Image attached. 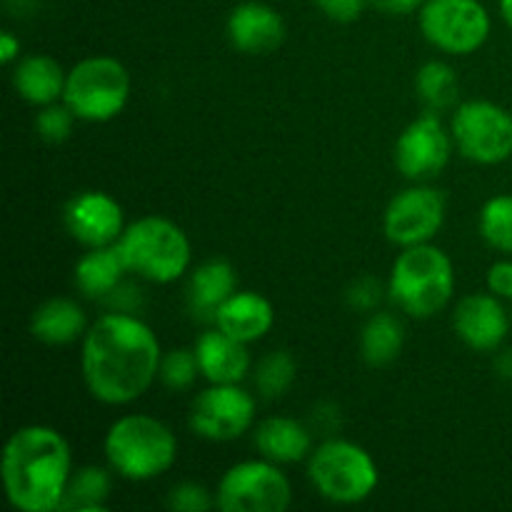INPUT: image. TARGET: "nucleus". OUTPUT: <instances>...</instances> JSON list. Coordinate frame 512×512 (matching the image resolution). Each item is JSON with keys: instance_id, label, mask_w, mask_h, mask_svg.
Returning <instances> with one entry per match:
<instances>
[{"instance_id": "obj_37", "label": "nucleus", "mask_w": 512, "mask_h": 512, "mask_svg": "<svg viewBox=\"0 0 512 512\" xmlns=\"http://www.w3.org/2000/svg\"><path fill=\"white\" fill-rule=\"evenodd\" d=\"M15 60H20V38L10 30H3V35H0V63L13 65Z\"/></svg>"}, {"instance_id": "obj_4", "label": "nucleus", "mask_w": 512, "mask_h": 512, "mask_svg": "<svg viewBox=\"0 0 512 512\" xmlns=\"http://www.w3.org/2000/svg\"><path fill=\"white\" fill-rule=\"evenodd\" d=\"M455 268L443 248L433 243L400 248L388 278V295L405 315L428 320L450 303Z\"/></svg>"}, {"instance_id": "obj_16", "label": "nucleus", "mask_w": 512, "mask_h": 512, "mask_svg": "<svg viewBox=\"0 0 512 512\" xmlns=\"http://www.w3.org/2000/svg\"><path fill=\"white\" fill-rule=\"evenodd\" d=\"M228 38L245 55H268L285 40V20L273 5L245 0L228 15Z\"/></svg>"}, {"instance_id": "obj_8", "label": "nucleus", "mask_w": 512, "mask_h": 512, "mask_svg": "<svg viewBox=\"0 0 512 512\" xmlns=\"http://www.w3.org/2000/svg\"><path fill=\"white\" fill-rule=\"evenodd\" d=\"M293 503L288 475L270 460H243L223 473L215 508L223 512H285Z\"/></svg>"}, {"instance_id": "obj_33", "label": "nucleus", "mask_w": 512, "mask_h": 512, "mask_svg": "<svg viewBox=\"0 0 512 512\" xmlns=\"http://www.w3.org/2000/svg\"><path fill=\"white\" fill-rule=\"evenodd\" d=\"M313 3L333 23H355L363 15L368 0H313Z\"/></svg>"}, {"instance_id": "obj_15", "label": "nucleus", "mask_w": 512, "mask_h": 512, "mask_svg": "<svg viewBox=\"0 0 512 512\" xmlns=\"http://www.w3.org/2000/svg\"><path fill=\"white\" fill-rule=\"evenodd\" d=\"M453 330L465 348L475 353H495L510 333V315L498 295L470 293L453 310Z\"/></svg>"}, {"instance_id": "obj_13", "label": "nucleus", "mask_w": 512, "mask_h": 512, "mask_svg": "<svg viewBox=\"0 0 512 512\" xmlns=\"http://www.w3.org/2000/svg\"><path fill=\"white\" fill-rule=\"evenodd\" d=\"M455 140L438 113L418 115L395 140V168L413 183L435 178L450 163Z\"/></svg>"}, {"instance_id": "obj_23", "label": "nucleus", "mask_w": 512, "mask_h": 512, "mask_svg": "<svg viewBox=\"0 0 512 512\" xmlns=\"http://www.w3.org/2000/svg\"><path fill=\"white\" fill-rule=\"evenodd\" d=\"M125 268L123 258H120L115 245H103V248H88V253L80 255L75 263L73 283L85 298H108L120 283H123Z\"/></svg>"}, {"instance_id": "obj_25", "label": "nucleus", "mask_w": 512, "mask_h": 512, "mask_svg": "<svg viewBox=\"0 0 512 512\" xmlns=\"http://www.w3.org/2000/svg\"><path fill=\"white\" fill-rule=\"evenodd\" d=\"M110 493H113V480H110L108 468L85 465V468L73 470L60 510H105Z\"/></svg>"}, {"instance_id": "obj_18", "label": "nucleus", "mask_w": 512, "mask_h": 512, "mask_svg": "<svg viewBox=\"0 0 512 512\" xmlns=\"http://www.w3.org/2000/svg\"><path fill=\"white\" fill-rule=\"evenodd\" d=\"M273 325V303L255 290H235L215 313V328L248 345L255 340H263Z\"/></svg>"}, {"instance_id": "obj_38", "label": "nucleus", "mask_w": 512, "mask_h": 512, "mask_svg": "<svg viewBox=\"0 0 512 512\" xmlns=\"http://www.w3.org/2000/svg\"><path fill=\"white\" fill-rule=\"evenodd\" d=\"M495 370H498L500 378L512 383V350H500V355L495 358Z\"/></svg>"}, {"instance_id": "obj_14", "label": "nucleus", "mask_w": 512, "mask_h": 512, "mask_svg": "<svg viewBox=\"0 0 512 512\" xmlns=\"http://www.w3.org/2000/svg\"><path fill=\"white\" fill-rule=\"evenodd\" d=\"M65 230L85 248L115 245L125 230L123 205L103 190H83L65 205Z\"/></svg>"}, {"instance_id": "obj_3", "label": "nucleus", "mask_w": 512, "mask_h": 512, "mask_svg": "<svg viewBox=\"0 0 512 512\" xmlns=\"http://www.w3.org/2000/svg\"><path fill=\"white\" fill-rule=\"evenodd\" d=\"M103 450L115 475L130 483H148L173 468L178 460V438L163 420L130 413L110 425Z\"/></svg>"}, {"instance_id": "obj_1", "label": "nucleus", "mask_w": 512, "mask_h": 512, "mask_svg": "<svg viewBox=\"0 0 512 512\" xmlns=\"http://www.w3.org/2000/svg\"><path fill=\"white\" fill-rule=\"evenodd\" d=\"M158 335L135 313L110 310L83 335L80 373L98 403L130 405L143 398L160 373Z\"/></svg>"}, {"instance_id": "obj_19", "label": "nucleus", "mask_w": 512, "mask_h": 512, "mask_svg": "<svg viewBox=\"0 0 512 512\" xmlns=\"http://www.w3.org/2000/svg\"><path fill=\"white\" fill-rule=\"evenodd\" d=\"M238 290V273L223 258H210L195 265L188 280V310L195 320L215 323L220 305Z\"/></svg>"}, {"instance_id": "obj_12", "label": "nucleus", "mask_w": 512, "mask_h": 512, "mask_svg": "<svg viewBox=\"0 0 512 512\" xmlns=\"http://www.w3.org/2000/svg\"><path fill=\"white\" fill-rule=\"evenodd\" d=\"M445 195L438 188L415 183L400 190L383 213L385 238L398 248L430 243L445 225Z\"/></svg>"}, {"instance_id": "obj_28", "label": "nucleus", "mask_w": 512, "mask_h": 512, "mask_svg": "<svg viewBox=\"0 0 512 512\" xmlns=\"http://www.w3.org/2000/svg\"><path fill=\"white\" fill-rule=\"evenodd\" d=\"M480 238L493 250L512 255V195H493L485 200L478 218Z\"/></svg>"}, {"instance_id": "obj_36", "label": "nucleus", "mask_w": 512, "mask_h": 512, "mask_svg": "<svg viewBox=\"0 0 512 512\" xmlns=\"http://www.w3.org/2000/svg\"><path fill=\"white\" fill-rule=\"evenodd\" d=\"M385 15H410L423 8L425 0H370Z\"/></svg>"}, {"instance_id": "obj_7", "label": "nucleus", "mask_w": 512, "mask_h": 512, "mask_svg": "<svg viewBox=\"0 0 512 512\" xmlns=\"http://www.w3.org/2000/svg\"><path fill=\"white\" fill-rule=\"evenodd\" d=\"M130 73L118 58L90 55L68 70L63 103L85 123H108L118 118L130 100Z\"/></svg>"}, {"instance_id": "obj_11", "label": "nucleus", "mask_w": 512, "mask_h": 512, "mask_svg": "<svg viewBox=\"0 0 512 512\" xmlns=\"http://www.w3.org/2000/svg\"><path fill=\"white\" fill-rule=\"evenodd\" d=\"M255 410L258 403L240 383H210L190 405V430L210 443H230L255 428Z\"/></svg>"}, {"instance_id": "obj_2", "label": "nucleus", "mask_w": 512, "mask_h": 512, "mask_svg": "<svg viewBox=\"0 0 512 512\" xmlns=\"http://www.w3.org/2000/svg\"><path fill=\"white\" fill-rule=\"evenodd\" d=\"M5 498L20 512H55L73 478V453L60 430L25 425L3 450Z\"/></svg>"}, {"instance_id": "obj_6", "label": "nucleus", "mask_w": 512, "mask_h": 512, "mask_svg": "<svg viewBox=\"0 0 512 512\" xmlns=\"http://www.w3.org/2000/svg\"><path fill=\"white\" fill-rule=\"evenodd\" d=\"M308 478L320 498L335 505L365 503L380 485V470L363 445L328 438L308 458Z\"/></svg>"}, {"instance_id": "obj_34", "label": "nucleus", "mask_w": 512, "mask_h": 512, "mask_svg": "<svg viewBox=\"0 0 512 512\" xmlns=\"http://www.w3.org/2000/svg\"><path fill=\"white\" fill-rule=\"evenodd\" d=\"M488 290L500 300H512V260H495L488 268Z\"/></svg>"}, {"instance_id": "obj_22", "label": "nucleus", "mask_w": 512, "mask_h": 512, "mask_svg": "<svg viewBox=\"0 0 512 512\" xmlns=\"http://www.w3.org/2000/svg\"><path fill=\"white\" fill-rule=\"evenodd\" d=\"M85 313L75 300L50 298L30 315V335L43 345H70L85 335Z\"/></svg>"}, {"instance_id": "obj_35", "label": "nucleus", "mask_w": 512, "mask_h": 512, "mask_svg": "<svg viewBox=\"0 0 512 512\" xmlns=\"http://www.w3.org/2000/svg\"><path fill=\"white\" fill-rule=\"evenodd\" d=\"M105 300L113 305V310H123V313H135V310H138V305H140L138 288H135V285H130V283H125V280Z\"/></svg>"}, {"instance_id": "obj_21", "label": "nucleus", "mask_w": 512, "mask_h": 512, "mask_svg": "<svg viewBox=\"0 0 512 512\" xmlns=\"http://www.w3.org/2000/svg\"><path fill=\"white\" fill-rule=\"evenodd\" d=\"M65 78H68V70H63L58 60L45 53L25 55L13 68L15 93L25 103L38 105V108L63 100Z\"/></svg>"}, {"instance_id": "obj_20", "label": "nucleus", "mask_w": 512, "mask_h": 512, "mask_svg": "<svg viewBox=\"0 0 512 512\" xmlns=\"http://www.w3.org/2000/svg\"><path fill=\"white\" fill-rule=\"evenodd\" d=\"M253 443L260 450V458L278 465L303 463L313 453V435L300 420L273 415L260 420L253 428Z\"/></svg>"}, {"instance_id": "obj_39", "label": "nucleus", "mask_w": 512, "mask_h": 512, "mask_svg": "<svg viewBox=\"0 0 512 512\" xmlns=\"http://www.w3.org/2000/svg\"><path fill=\"white\" fill-rule=\"evenodd\" d=\"M500 15H503L505 25L512 30V0H500Z\"/></svg>"}, {"instance_id": "obj_10", "label": "nucleus", "mask_w": 512, "mask_h": 512, "mask_svg": "<svg viewBox=\"0 0 512 512\" xmlns=\"http://www.w3.org/2000/svg\"><path fill=\"white\" fill-rule=\"evenodd\" d=\"M418 23L423 38L450 55L478 53L493 30L488 8L480 0H425Z\"/></svg>"}, {"instance_id": "obj_27", "label": "nucleus", "mask_w": 512, "mask_h": 512, "mask_svg": "<svg viewBox=\"0 0 512 512\" xmlns=\"http://www.w3.org/2000/svg\"><path fill=\"white\" fill-rule=\"evenodd\" d=\"M295 378H298V363H295L293 355L288 350H273L255 365L253 383L258 388L260 398L275 400L283 398L293 388Z\"/></svg>"}, {"instance_id": "obj_31", "label": "nucleus", "mask_w": 512, "mask_h": 512, "mask_svg": "<svg viewBox=\"0 0 512 512\" xmlns=\"http://www.w3.org/2000/svg\"><path fill=\"white\" fill-rule=\"evenodd\" d=\"M168 508L175 512H208L215 508V493L198 483H178L168 493Z\"/></svg>"}, {"instance_id": "obj_29", "label": "nucleus", "mask_w": 512, "mask_h": 512, "mask_svg": "<svg viewBox=\"0 0 512 512\" xmlns=\"http://www.w3.org/2000/svg\"><path fill=\"white\" fill-rule=\"evenodd\" d=\"M198 375H200V365H198V355H195V348H175V350H168V353H163L158 378L163 380V385L168 390L193 388Z\"/></svg>"}, {"instance_id": "obj_24", "label": "nucleus", "mask_w": 512, "mask_h": 512, "mask_svg": "<svg viewBox=\"0 0 512 512\" xmlns=\"http://www.w3.org/2000/svg\"><path fill=\"white\" fill-rule=\"evenodd\" d=\"M405 345V328L398 315L375 310L365 320L363 333H360V355L373 368H385L395 363L403 353Z\"/></svg>"}, {"instance_id": "obj_32", "label": "nucleus", "mask_w": 512, "mask_h": 512, "mask_svg": "<svg viewBox=\"0 0 512 512\" xmlns=\"http://www.w3.org/2000/svg\"><path fill=\"white\" fill-rule=\"evenodd\" d=\"M345 300L353 310H360V313H375L383 300V283L373 275H360L350 283L348 293H345Z\"/></svg>"}, {"instance_id": "obj_17", "label": "nucleus", "mask_w": 512, "mask_h": 512, "mask_svg": "<svg viewBox=\"0 0 512 512\" xmlns=\"http://www.w3.org/2000/svg\"><path fill=\"white\" fill-rule=\"evenodd\" d=\"M195 355H198L200 375L208 383L233 385L243 383L245 375L250 373V353L248 343L223 333L220 328H210L200 333L195 340Z\"/></svg>"}, {"instance_id": "obj_26", "label": "nucleus", "mask_w": 512, "mask_h": 512, "mask_svg": "<svg viewBox=\"0 0 512 512\" xmlns=\"http://www.w3.org/2000/svg\"><path fill=\"white\" fill-rule=\"evenodd\" d=\"M415 93L423 100L425 108L433 110V113L448 110L458 100V75L445 60H428L415 75Z\"/></svg>"}, {"instance_id": "obj_9", "label": "nucleus", "mask_w": 512, "mask_h": 512, "mask_svg": "<svg viewBox=\"0 0 512 512\" xmlns=\"http://www.w3.org/2000/svg\"><path fill=\"white\" fill-rule=\"evenodd\" d=\"M455 148L478 165H500L512 158V113L493 100H465L450 120Z\"/></svg>"}, {"instance_id": "obj_5", "label": "nucleus", "mask_w": 512, "mask_h": 512, "mask_svg": "<svg viewBox=\"0 0 512 512\" xmlns=\"http://www.w3.org/2000/svg\"><path fill=\"white\" fill-rule=\"evenodd\" d=\"M115 248L128 273L158 285H170L183 278L193 260V248L185 230L160 215H145L125 225Z\"/></svg>"}, {"instance_id": "obj_30", "label": "nucleus", "mask_w": 512, "mask_h": 512, "mask_svg": "<svg viewBox=\"0 0 512 512\" xmlns=\"http://www.w3.org/2000/svg\"><path fill=\"white\" fill-rule=\"evenodd\" d=\"M75 120L78 118H75L73 110L63 100H58V103L45 105L40 110L38 118H35V130H38L45 143H65L73 135Z\"/></svg>"}]
</instances>
